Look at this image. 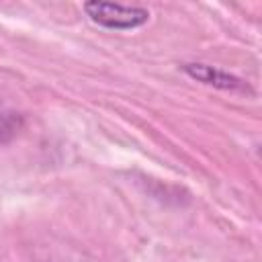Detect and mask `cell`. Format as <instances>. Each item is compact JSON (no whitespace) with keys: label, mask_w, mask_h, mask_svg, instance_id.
I'll return each mask as SVG.
<instances>
[{"label":"cell","mask_w":262,"mask_h":262,"mask_svg":"<svg viewBox=\"0 0 262 262\" xmlns=\"http://www.w3.org/2000/svg\"><path fill=\"white\" fill-rule=\"evenodd\" d=\"M86 14L92 23L106 27V29H137L147 23L149 10L141 6H125L117 2H102V0H90L84 4Z\"/></svg>","instance_id":"cell-1"},{"label":"cell","mask_w":262,"mask_h":262,"mask_svg":"<svg viewBox=\"0 0 262 262\" xmlns=\"http://www.w3.org/2000/svg\"><path fill=\"white\" fill-rule=\"evenodd\" d=\"M182 70L203 82V84H209V86H215V88H221V90H250L248 84H244V80L223 72V70H217L213 66H205V63H184Z\"/></svg>","instance_id":"cell-2"},{"label":"cell","mask_w":262,"mask_h":262,"mask_svg":"<svg viewBox=\"0 0 262 262\" xmlns=\"http://www.w3.org/2000/svg\"><path fill=\"white\" fill-rule=\"evenodd\" d=\"M20 115L12 113V111H6V108H0V141H6L10 139L18 129H20Z\"/></svg>","instance_id":"cell-3"}]
</instances>
